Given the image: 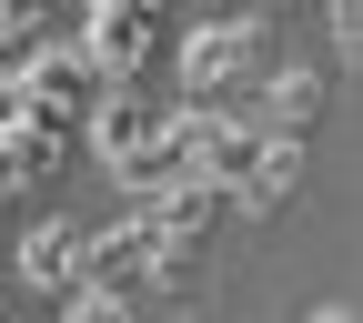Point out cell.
<instances>
[{"label":"cell","mask_w":363,"mask_h":323,"mask_svg":"<svg viewBox=\"0 0 363 323\" xmlns=\"http://www.w3.org/2000/svg\"><path fill=\"white\" fill-rule=\"evenodd\" d=\"M262 51H272L262 11H222V21H192L172 40V71H182L192 102H233L242 81H262Z\"/></svg>","instance_id":"6da1fadb"},{"label":"cell","mask_w":363,"mask_h":323,"mask_svg":"<svg viewBox=\"0 0 363 323\" xmlns=\"http://www.w3.org/2000/svg\"><path fill=\"white\" fill-rule=\"evenodd\" d=\"M81 61L101 81H152V61H162V0H81Z\"/></svg>","instance_id":"7a4b0ae2"},{"label":"cell","mask_w":363,"mask_h":323,"mask_svg":"<svg viewBox=\"0 0 363 323\" xmlns=\"http://www.w3.org/2000/svg\"><path fill=\"white\" fill-rule=\"evenodd\" d=\"M152 121H162V102H152L142 81H101V91H91V111H81V142L101 152L111 172H131V162L152 152Z\"/></svg>","instance_id":"3957f363"},{"label":"cell","mask_w":363,"mask_h":323,"mask_svg":"<svg viewBox=\"0 0 363 323\" xmlns=\"http://www.w3.org/2000/svg\"><path fill=\"white\" fill-rule=\"evenodd\" d=\"M303 182V131H252V152H242V172L222 182V202H242V212H272Z\"/></svg>","instance_id":"277c9868"},{"label":"cell","mask_w":363,"mask_h":323,"mask_svg":"<svg viewBox=\"0 0 363 323\" xmlns=\"http://www.w3.org/2000/svg\"><path fill=\"white\" fill-rule=\"evenodd\" d=\"M11 263H21V283H40V293H71V283H81V222H71V212L30 222Z\"/></svg>","instance_id":"5b68a950"},{"label":"cell","mask_w":363,"mask_h":323,"mask_svg":"<svg viewBox=\"0 0 363 323\" xmlns=\"http://www.w3.org/2000/svg\"><path fill=\"white\" fill-rule=\"evenodd\" d=\"M262 131H313V111H323V71H303V61H283L252 102H242Z\"/></svg>","instance_id":"8992f818"},{"label":"cell","mask_w":363,"mask_h":323,"mask_svg":"<svg viewBox=\"0 0 363 323\" xmlns=\"http://www.w3.org/2000/svg\"><path fill=\"white\" fill-rule=\"evenodd\" d=\"M61 323H131V293L121 283H71L61 293Z\"/></svg>","instance_id":"52a82bcc"},{"label":"cell","mask_w":363,"mask_h":323,"mask_svg":"<svg viewBox=\"0 0 363 323\" xmlns=\"http://www.w3.org/2000/svg\"><path fill=\"white\" fill-rule=\"evenodd\" d=\"M40 21H51V0H0V61H21L40 40Z\"/></svg>","instance_id":"ba28073f"},{"label":"cell","mask_w":363,"mask_h":323,"mask_svg":"<svg viewBox=\"0 0 363 323\" xmlns=\"http://www.w3.org/2000/svg\"><path fill=\"white\" fill-rule=\"evenodd\" d=\"M21 182H30V152H21V131H0V202L21 192Z\"/></svg>","instance_id":"9c48e42d"},{"label":"cell","mask_w":363,"mask_h":323,"mask_svg":"<svg viewBox=\"0 0 363 323\" xmlns=\"http://www.w3.org/2000/svg\"><path fill=\"white\" fill-rule=\"evenodd\" d=\"M303 323H353V313H343V303H323V313H303Z\"/></svg>","instance_id":"30bf717a"}]
</instances>
